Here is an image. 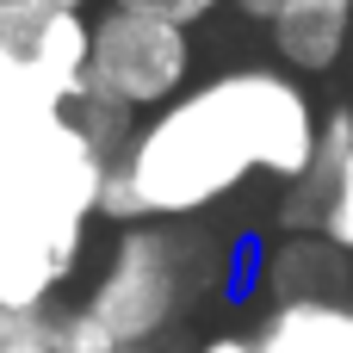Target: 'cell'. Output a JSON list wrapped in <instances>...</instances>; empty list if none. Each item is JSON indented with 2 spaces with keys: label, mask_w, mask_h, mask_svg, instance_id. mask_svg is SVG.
<instances>
[{
  "label": "cell",
  "mask_w": 353,
  "mask_h": 353,
  "mask_svg": "<svg viewBox=\"0 0 353 353\" xmlns=\"http://www.w3.org/2000/svg\"><path fill=\"white\" fill-rule=\"evenodd\" d=\"M261 353H353V292L285 298L254 316Z\"/></svg>",
  "instance_id": "obj_8"
},
{
  "label": "cell",
  "mask_w": 353,
  "mask_h": 353,
  "mask_svg": "<svg viewBox=\"0 0 353 353\" xmlns=\"http://www.w3.org/2000/svg\"><path fill=\"white\" fill-rule=\"evenodd\" d=\"M323 99L279 62H236L137 124L130 155L105 168L99 223H192L248 180L292 186L316 161Z\"/></svg>",
  "instance_id": "obj_1"
},
{
  "label": "cell",
  "mask_w": 353,
  "mask_h": 353,
  "mask_svg": "<svg viewBox=\"0 0 353 353\" xmlns=\"http://www.w3.org/2000/svg\"><path fill=\"white\" fill-rule=\"evenodd\" d=\"M68 124H74V130L105 155V168H112V161H124V155H130V137H137V124H143V118H137V112H124V105H118V99H105V93H81V99L68 105Z\"/></svg>",
  "instance_id": "obj_10"
},
{
  "label": "cell",
  "mask_w": 353,
  "mask_h": 353,
  "mask_svg": "<svg viewBox=\"0 0 353 353\" xmlns=\"http://www.w3.org/2000/svg\"><path fill=\"white\" fill-rule=\"evenodd\" d=\"M192 353H261L254 329H211L205 341H192Z\"/></svg>",
  "instance_id": "obj_15"
},
{
  "label": "cell",
  "mask_w": 353,
  "mask_h": 353,
  "mask_svg": "<svg viewBox=\"0 0 353 353\" xmlns=\"http://www.w3.org/2000/svg\"><path fill=\"white\" fill-rule=\"evenodd\" d=\"M50 353H124L81 304H56L50 310Z\"/></svg>",
  "instance_id": "obj_11"
},
{
  "label": "cell",
  "mask_w": 353,
  "mask_h": 353,
  "mask_svg": "<svg viewBox=\"0 0 353 353\" xmlns=\"http://www.w3.org/2000/svg\"><path fill=\"white\" fill-rule=\"evenodd\" d=\"M230 6H236L248 25H261V31H267V25L279 19V6H285V0H230Z\"/></svg>",
  "instance_id": "obj_16"
},
{
  "label": "cell",
  "mask_w": 353,
  "mask_h": 353,
  "mask_svg": "<svg viewBox=\"0 0 353 353\" xmlns=\"http://www.w3.org/2000/svg\"><path fill=\"white\" fill-rule=\"evenodd\" d=\"M353 155V99H335L323 105V143H316V161L304 168V180L279 186V205H273V230L279 236H316L323 230V211L347 174Z\"/></svg>",
  "instance_id": "obj_6"
},
{
  "label": "cell",
  "mask_w": 353,
  "mask_h": 353,
  "mask_svg": "<svg viewBox=\"0 0 353 353\" xmlns=\"http://www.w3.org/2000/svg\"><path fill=\"white\" fill-rule=\"evenodd\" d=\"M112 6H130V12H149V19H168V25H180V31H192V25H205L211 12H223L230 0H112Z\"/></svg>",
  "instance_id": "obj_14"
},
{
  "label": "cell",
  "mask_w": 353,
  "mask_h": 353,
  "mask_svg": "<svg viewBox=\"0 0 353 353\" xmlns=\"http://www.w3.org/2000/svg\"><path fill=\"white\" fill-rule=\"evenodd\" d=\"M0 353H50V310H0Z\"/></svg>",
  "instance_id": "obj_12"
},
{
  "label": "cell",
  "mask_w": 353,
  "mask_h": 353,
  "mask_svg": "<svg viewBox=\"0 0 353 353\" xmlns=\"http://www.w3.org/2000/svg\"><path fill=\"white\" fill-rule=\"evenodd\" d=\"M192 62H199L192 31L105 0L93 12V56H87V87L81 93H105L124 112L155 118L161 105H174L192 87Z\"/></svg>",
  "instance_id": "obj_4"
},
{
  "label": "cell",
  "mask_w": 353,
  "mask_h": 353,
  "mask_svg": "<svg viewBox=\"0 0 353 353\" xmlns=\"http://www.w3.org/2000/svg\"><path fill=\"white\" fill-rule=\"evenodd\" d=\"M137 353H168V347H137Z\"/></svg>",
  "instance_id": "obj_18"
},
{
  "label": "cell",
  "mask_w": 353,
  "mask_h": 353,
  "mask_svg": "<svg viewBox=\"0 0 353 353\" xmlns=\"http://www.w3.org/2000/svg\"><path fill=\"white\" fill-rule=\"evenodd\" d=\"M254 285L267 292V304L335 298V292H353V261L335 254L323 236H273L254 261Z\"/></svg>",
  "instance_id": "obj_7"
},
{
  "label": "cell",
  "mask_w": 353,
  "mask_h": 353,
  "mask_svg": "<svg viewBox=\"0 0 353 353\" xmlns=\"http://www.w3.org/2000/svg\"><path fill=\"white\" fill-rule=\"evenodd\" d=\"M230 248L211 242L192 223H130L105 236V254L74 298L124 353L168 347L174 329L217 292L230 285Z\"/></svg>",
  "instance_id": "obj_3"
},
{
  "label": "cell",
  "mask_w": 353,
  "mask_h": 353,
  "mask_svg": "<svg viewBox=\"0 0 353 353\" xmlns=\"http://www.w3.org/2000/svg\"><path fill=\"white\" fill-rule=\"evenodd\" d=\"M273 62L298 81H329L353 56V0H285L267 25Z\"/></svg>",
  "instance_id": "obj_5"
},
{
  "label": "cell",
  "mask_w": 353,
  "mask_h": 353,
  "mask_svg": "<svg viewBox=\"0 0 353 353\" xmlns=\"http://www.w3.org/2000/svg\"><path fill=\"white\" fill-rule=\"evenodd\" d=\"M105 192V155L68 112L0 149V310H56L81 279Z\"/></svg>",
  "instance_id": "obj_2"
},
{
  "label": "cell",
  "mask_w": 353,
  "mask_h": 353,
  "mask_svg": "<svg viewBox=\"0 0 353 353\" xmlns=\"http://www.w3.org/2000/svg\"><path fill=\"white\" fill-rule=\"evenodd\" d=\"M316 236H323L335 254H347V261H353V155H347V174H341V186H335V199H329Z\"/></svg>",
  "instance_id": "obj_13"
},
{
  "label": "cell",
  "mask_w": 353,
  "mask_h": 353,
  "mask_svg": "<svg viewBox=\"0 0 353 353\" xmlns=\"http://www.w3.org/2000/svg\"><path fill=\"white\" fill-rule=\"evenodd\" d=\"M68 105H74V99H68L56 81H43L31 62H19V56L0 50V149H12L19 137H31V130H43V124H56Z\"/></svg>",
  "instance_id": "obj_9"
},
{
  "label": "cell",
  "mask_w": 353,
  "mask_h": 353,
  "mask_svg": "<svg viewBox=\"0 0 353 353\" xmlns=\"http://www.w3.org/2000/svg\"><path fill=\"white\" fill-rule=\"evenodd\" d=\"M347 99H353V56H347Z\"/></svg>",
  "instance_id": "obj_17"
}]
</instances>
